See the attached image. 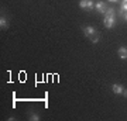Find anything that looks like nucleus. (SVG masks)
Here are the masks:
<instances>
[{
  "label": "nucleus",
  "mask_w": 127,
  "mask_h": 121,
  "mask_svg": "<svg viewBox=\"0 0 127 121\" xmlns=\"http://www.w3.org/2000/svg\"><path fill=\"white\" fill-rule=\"evenodd\" d=\"M103 24L106 28H113L114 25H116V21H114V17H112V16H104L103 18Z\"/></svg>",
  "instance_id": "nucleus-1"
},
{
  "label": "nucleus",
  "mask_w": 127,
  "mask_h": 121,
  "mask_svg": "<svg viewBox=\"0 0 127 121\" xmlns=\"http://www.w3.org/2000/svg\"><path fill=\"white\" fill-rule=\"evenodd\" d=\"M112 90H113L114 94H123V92H124V86L119 85V83H114V85L112 86Z\"/></svg>",
  "instance_id": "nucleus-2"
},
{
  "label": "nucleus",
  "mask_w": 127,
  "mask_h": 121,
  "mask_svg": "<svg viewBox=\"0 0 127 121\" xmlns=\"http://www.w3.org/2000/svg\"><path fill=\"white\" fill-rule=\"evenodd\" d=\"M83 34H85L88 38H91L92 35H95V34H96V30H95L93 27H91V25H89V27H85V28H83Z\"/></svg>",
  "instance_id": "nucleus-3"
},
{
  "label": "nucleus",
  "mask_w": 127,
  "mask_h": 121,
  "mask_svg": "<svg viewBox=\"0 0 127 121\" xmlns=\"http://www.w3.org/2000/svg\"><path fill=\"white\" fill-rule=\"evenodd\" d=\"M117 54H119V58L123 59V61H126L127 59V48L126 47H120L117 51Z\"/></svg>",
  "instance_id": "nucleus-4"
},
{
  "label": "nucleus",
  "mask_w": 127,
  "mask_h": 121,
  "mask_svg": "<svg viewBox=\"0 0 127 121\" xmlns=\"http://www.w3.org/2000/svg\"><path fill=\"white\" fill-rule=\"evenodd\" d=\"M95 9L97 13H104V10H106V4H104L103 1H97L95 4Z\"/></svg>",
  "instance_id": "nucleus-5"
},
{
  "label": "nucleus",
  "mask_w": 127,
  "mask_h": 121,
  "mask_svg": "<svg viewBox=\"0 0 127 121\" xmlns=\"http://www.w3.org/2000/svg\"><path fill=\"white\" fill-rule=\"evenodd\" d=\"M126 11H127V0H122V6H120V11H119V14L123 17Z\"/></svg>",
  "instance_id": "nucleus-6"
},
{
  "label": "nucleus",
  "mask_w": 127,
  "mask_h": 121,
  "mask_svg": "<svg viewBox=\"0 0 127 121\" xmlns=\"http://www.w3.org/2000/svg\"><path fill=\"white\" fill-rule=\"evenodd\" d=\"M114 11L116 10L113 7H109V9H106V11H104V16H112V17H114Z\"/></svg>",
  "instance_id": "nucleus-7"
},
{
  "label": "nucleus",
  "mask_w": 127,
  "mask_h": 121,
  "mask_svg": "<svg viewBox=\"0 0 127 121\" xmlns=\"http://www.w3.org/2000/svg\"><path fill=\"white\" fill-rule=\"evenodd\" d=\"M7 25H9V24H7V20L1 16V18H0V27L1 28H7Z\"/></svg>",
  "instance_id": "nucleus-8"
},
{
  "label": "nucleus",
  "mask_w": 127,
  "mask_h": 121,
  "mask_svg": "<svg viewBox=\"0 0 127 121\" xmlns=\"http://www.w3.org/2000/svg\"><path fill=\"white\" fill-rule=\"evenodd\" d=\"M79 7L81 9H88V0H81L79 1Z\"/></svg>",
  "instance_id": "nucleus-9"
},
{
  "label": "nucleus",
  "mask_w": 127,
  "mask_h": 121,
  "mask_svg": "<svg viewBox=\"0 0 127 121\" xmlns=\"http://www.w3.org/2000/svg\"><path fill=\"white\" fill-rule=\"evenodd\" d=\"M30 118H31L32 121H38V120H40V116H38V114H34V113H32L31 116H30Z\"/></svg>",
  "instance_id": "nucleus-10"
},
{
  "label": "nucleus",
  "mask_w": 127,
  "mask_h": 121,
  "mask_svg": "<svg viewBox=\"0 0 127 121\" xmlns=\"http://www.w3.org/2000/svg\"><path fill=\"white\" fill-rule=\"evenodd\" d=\"M93 0H88V10H93Z\"/></svg>",
  "instance_id": "nucleus-11"
},
{
  "label": "nucleus",
  "mask_w": 127,
  "mask_h": 121,
  "mask_svg": "<svg viewBox=\"0 0 127 121\" xmlns=\"http://www.w3.org/2000/svg\"><path fill=\"white\" fill-rule=\"evenodd\" d=\"M91 40H92V42L95 44V42H97V41H99V37L95 34V35H92V37H91Z\"/></svg>",
  "instance_id": "nucleus-12"
},
{
  "label": "nucleus",
  "mask_w": 127,
  "mask_h": 121,
  "mask_svg": "<svg viewBox=\"0 0 127 121\" xmlns=\"http://www.w3.org/2000/svg\"><path fill=\"white\" fill-rule=\"evenodd\" d=\"M123 96H124V97H127V89H124V92H123Z\"/></svg>",
  "instance_id": "nucleus-13"
},
{
  "label": "nucleus",
  "mask_w": 127,
  "mask_h": 121,
  "mask_svg": "<svg viewBox=\"0 0 127 121\" xmlns=\"http://www.w3.org/2000/svg\"><path fill=\"white\" fill-rule=\"evenodd\" d=\"M123 17H124V20H126V21H127V11H126V13H124V16H123Z\"/></svg>",
  "instance_id": "nucleus-14"
},
{
  "label": "nucleus",
  "mask_w": 127,
  "mask_h": 121,
  "mask_svg": "<svg viewBox=\"0 0 127 121\" xmlns=\"http://www.w3.org/2000/svg\"><path fill=\"white\" fill-rule=\"evenodd\" d=\"M109 1H117V0H109Z\"/></svg>",
  "instance_id": "nucleus-15"
}]
</instances>
